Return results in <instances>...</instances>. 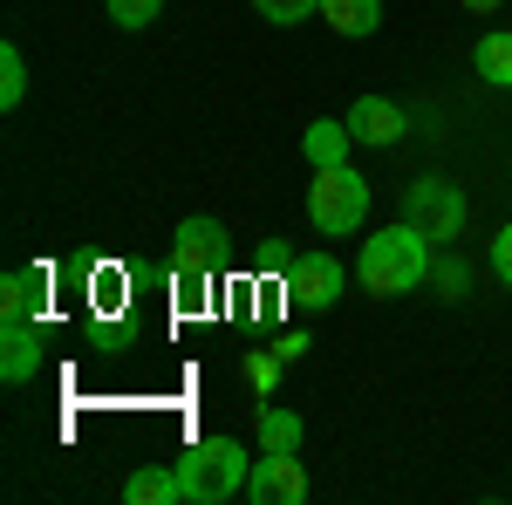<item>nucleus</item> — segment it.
<instances>
[{"mask_svg": "<svg viewBox=\"0 0 512 505\" xmlns=\"http://www.w3.org/2000/svg\"><path fill=\"white\" fill-rule=\"evenodd\" d=\"M178 280H212L219 253H226V226L219 219H178Z\"/></svg>", "mask_w": 512, "mask_h": 505, "instance_id": "obj_7", "label": "nucleus"}, {"mask_svg": "<svg viewBox=\"0 0 512 505\" xmlns=\"http://www.w3.org/2000/svg\"><path fill=\"white\" fill-rule=\"evenodd\" d=\"M171 471H178V485H185V505H226L233 492H246L253 458L239 451L233 437H198V444H185V458Z\"/></svg>", "mask_w": 512, "mask_h": 505, "instance_id": "obj_2", "label": "nucleus"}, {"mask_svg": "<svg viewBox=\"0 0 512 505\" xmlns=\"http://www.w3.org/2000/svg\"><path fill=\"white\" fill-rule=\"evenodd\" d=\"M21 103H28V55L7 41L0 48V110H21Z\"/></svg>", "mask_w": 512, "mask_h": 505, "instance_id": "obj_15", "label": "nucleus"}, {"mask_svg": "<svg viewBox=\"0 0 512 505\" xmlns=\"http://www.w3.org/2000/svg\"><path fill=\"white\" fill-rule=\"evenodd\" d=\"M478 76L492 82V89H512V28H492V35H478Z\"/></svg>", "mask_w": 512, "mask_h": 505, "instance_id": "obj_13", "label": "nucleus"}, {"mask_svg": "<svg viewBox=\"0 0 512 505\" xmlns=\"http://www.w3.org/2000/svg\"><path fill=\"white\" fill-rule=\"evenodd\" d=\"M103 7H110L117 28H151V21L164 14V0H103Z\"/></svg>", "mask_w": 512, "mask_h": 505, "instance_id": "obj_17", "label": "nucleus"}, {"mask_svg": "<svg viewBox=\"0 0 512 505\" xmlns=\"http://www.w3.org/2000/svg\"><path fill=\"white\" fill-rule=\"evenodd\" d=\"M465 7H472V14H492V7H499V0H465Z\"/></svg>", "mask_w": 512, "mask_h": 505, "instance_id": "obj_23", "label": "nucleus"}, {"mask_svg": "<svg viewBox=\"0 0 512 505\" xmlns=\"http://www.w3.org/2000/svg\"><path fill=\"white\" fill-rule=\"evenodd\" d=\"M123 499L130 505H185V485H178V471H137V478H123Z\"/></svg>", "mask_w": 512, "mask_h": 505, "instance_id": "obj_14", "label": "nucleus"}, {"mask_svg": "<svg viewBox=\"0 0 512 505\" xmlns=\"http://www.w3.org/2000/svg\"><path fill=\"white\" fill-rule=\"evenodd\" d=\"M349 130H355V144H369V151H390V144H403L410 117H403V103H390V96H355Z\"/></svg>", "mask_w": 512, "mask_h": 505, "instance_id": "obj_8", "label": "nucleus"}, {"mask_svg": "<svg viewBox=\"0 0 512 505\" xmlns=\"http://www.w3.org/2000/svg\"><path fill=\"white\" fill-rule=\"evenodd\" d=\"M260 7V21H274V28H294V21H308L321 0H253Z\"/></svg>", "mask_w": 512, "mask_h": 505, "instance_id": "obj_18", "label": "nucleus"}, {"mask_svg": "<svg viewBox=\"0 0 512 505\" xmlns=\"http://www.w3.org/2000/svg\"><path fill=\"white\" fill-rule=\"evenodd\" d=\"M301 151H308V164H349V151H355V130H349V117L342 123H328V117H315V130L301 137Z\"/></svg>", "mask_w": 512, "mask_h": 505, "instance_id": "obj_12", "label": "nucleus"}, {"mask_svg": "<svg viewBox=\"0 0 512 505\" xmlns=\"http://www.w3.org/2000/svg\"><path fill=\"white\" fill-rule=\"evenodd\" d=\"M274 355H280V362H301V355H308V342H301V335H280Z\"/></svg>", "mask_w": 512, "mask_h": 505, "instance_id": "obj_22", "label": "nucleus"}, {"mask_svg": "<svg viewBox=\"0 0 512 505\" xmlns=\"http://www.w3.org/2000/svg\"><path fill=\"white\" fill-rule=\"evenodd\" d=\"M403 219L424 239H458L465 233V192L444 178H410L403 185Z\"/></svg>", "mask_w": 512, "mask_h": 505, "instance_id": "obj_4", "label": "nucleus"}, {"mask_svg": "<svg viewBox=\"0 0 512 505\" xmlns=\"http://www.w3.org/2000/svg\"><path fill=\"white\" fill-rule=\"evenodd\" d=\"M431 273H437V287H444V301L465 294V267H431Z\"/></svg>", "mask_w": 512, "mask_h": 505, "instance_id": "obj_21", "label": "nucleus"}, {"mask_svg": "<svg viewBox=\"0 0 512 505\" xmlns=\"http://www.w3.org/2000/svg\"><path fill=\"white\" fill-rule=\"evenodd\" d=\"M41 369V321H7V342H0V383L21 389L35 383Z\"/></svg>", "mask_w": 512, "mask_h": 505, "instance_id": "obj_9", "label": "nucleus"}, {"mask_svg": "<svg viewBox=\"0 0 512 505\" xmlns=\"http://www.w3.org/2000/svg\"><path fill=\"white\" fill-rule=\"evenodd\" d=\"M246 383L260 389V396H274V383H280V355H274V349H253V355H246Z\"/></svg>", "mask_w": 512, "mask_h": 505, "instance_id": "obj_19", "label": "nucleus"}, {"mask_svg": "<svg viewBox=\"0 0 512 505\" xmlns=\"http://www.w3.org/2000/svg\"><path fill=\"white\" fill-rule=\"evenodd\" d=\"M260 451H301V417L294 410H260Z\"/></svg>", "mask_w": 512, "mask_h": 505, "instance_id": "obj_16", "label": "nucleus"}, {"mask_svg": "<svg viewBox=\"0 0 512 505\" xmlns=\"http://www.w3.org/2000/svg\"><path fill=\"white\" fill-rule=\"evenodd\" d=\"M355 273H362V287H369L376 301L417 294V287L431 280V239L417 233L410 219H403V226H383V233L362 239V260H355Z\"/></svg>", "mask_w": 512, "mask_h": 505, "instance_id": "obj_1", "label": "nucleus"}, {"mask_svg": "<svg viewBox=\"0 0 512 505\" xmlns=\"http://www.w3.org/2000/svg\"><path fill=\"white\" fill-rule=\"evenodd\" d=\"M342 260L335 253H301V260H287V301L308 314H328L335 301H342Z\"/></svg>", "mask_w": 512, "mask_h": 505, "instance_id": "obj_6", "label": "nucleus"}, {"mask_svg": "<svg viewBox=\"0 0 512 505\" xmlns=\"http://www.w3.org/2000/svg\"><path fill=\"white\" fill-rule=\"evenodd\" d=\"M308 219H315V233H328V239L362 233V219H369V178H362L355 164H321L315 185H308Z\"/></svg>", "mask_w": 512, "mask_h": 505, "instance_id": "obj_3", "label": "nucleus"}, {"mask_svg": "<svg viewBox=\"0 0 512 505\" xmlns=\"http://www.w3.org/2000/svg\"><path fill=\"white\" fill-rule=\"evenodd\" d=\"M321 21H328L335 35L362 41V35H376V28H383V0H321Z\"/></svg>", "mask_w": 512, "mask_h": 505, "instance_id": "obj_11", "label": "nucleus"}, {"mask_svg": "<svg viewBox=\"0 0 512 505\" xmlns=\"http://www.w3.org/2000/svg\"><path fill=\"white\" fill-rule=\"evenodd\" d=\"M492 273L512 287V226H499V233H492Z\"/></svg>", "mask_w": 512, "mask_h": 505, "instance_id": "obj_20", "label": "nucleus"}, {"mask_svg": "<svg viewBox=\"0 0 512 505\" xmlns=\"http://www.w3.org/2000/svg\"><path fill=\"white\" fill-rule=\"evenodd\" d=\"M41 294H48V273L41 267H14L7 280H0V314H7V321H35Z\"/></svg>", "mask_w": 512, "mask_h": 505, "instance_id": "obj_10", "label": "nucleus"}, {"mask_svg": "<svg viewBox=\"0 0 512 505\" xmlns=\"http://www.w3.org/2000/svg\"><path fill=\"white\" fill-rule=\"evenodd\" d=\"M308 465H301V451H260L253 471H246V499L253 505H308Z\"/></svg>", "mask_w": 512, "mask_h": 505, "instance_id": "obj_5", "label": "nucleus"}]
</instances>
